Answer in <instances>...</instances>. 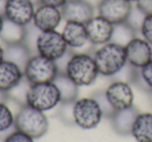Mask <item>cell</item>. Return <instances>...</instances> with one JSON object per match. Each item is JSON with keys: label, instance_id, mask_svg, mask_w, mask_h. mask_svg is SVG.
<instances>
[{"label": "cell", "instance_id": "obj_25", "mask_svg": "<svg viewBox=\"0 0 152 142\" xmlns=\"http://www.w3.org/2000/svg\"><path fill=\"white\" fill-rule=\"evenodd\" d=\"M145 16L146 15L143 12H141L135 5H133L132 9H131L130 14H129L128 18H127L126 22L133 28V29H135L139 32L140 27H141L142 23H143V20H144V18H145Z\"/></svg>", "mask_w": 152, "mask_h": 142}, {"label": "cell", "instance_id": "obj_18", "mask_svg": "<svg viewBox=\"0 0 152 142\" xmlns=\"http://www.w3.org/2000/svg\"><path fill=\"white\" fill-rule=\"evenodd\" d=\"M137 114H139V111L133 106L130 108L116 111L110 116L114 130L120 135H129L131 133L133 121Z\"/></svg>", "mask_w": 152, "mask_h": 142}, {"label": "cell", "instance_id": "obj_6", "mask_svg": "<svg viewBox=\"0 0 152 142\" xmlns=\"http://www.w3.org/2000/svg\"><path fill=\"white\" fill-rule=\"evenodd\" d=\"M103 116L98 102L93 98H81L72 104V118L79 128L90 130L96 128Z\"/></svg>", "mask_w": 152, "mask_h": 142}, {"label": "cell", "instance_id": "obj_10", "mask_svg": "<svg viewBox=\"0 0 152 142\" xmlns=\"http://www.w3.org/2000/svg\"><path fill=\"white\" fill-rule=\"evenodd\" d=\"M127 63L134 69L144 67L152 59V46L142 36H135L125 45Z\"/></svg>", "mask_w": 152, "mask_h": 142}, {"label": "cell", "instance_id": "obj_11", "mask_svg": "<svg viewBox=\"0 0 152 142\" xmlns=\"http://www.w3.org/2000/svg\"><path fill=\"white\" fill-rule=\"evenodd\" d=\"M132 7L128 0H99L97 12L113 24H119L126 22Z\"/></svg>", "mask_w": 152, "mask_h": 142}, {"label": "cell", "instance_id": "obj_5", "mask_svg": "<svg viewBox=\"0 0 152 142\" xmlns=\"http://www.w3.org/2000/svg\"><path fill=\"white\" fill-rule=\"evenodd\" d=\"M56 61L40 54L31 55L24 67V78L29 84L52 82L59 73Z\"/></svg>", "mask_w": 152, "mask_h": 142}, {"label": "cell", "instance_id": "obj_34", "mask_svg": "<svg viewBox=\"0 0 152 142\" xmlns=\"http://www.w3.org/2000/svg\"><path fill=\"white\" fill-rule=\"evenodd\" d=\"M128 1H130L131 3H135L137 1V0H128Z\"/></svg>", "mask_w": 152, "mask_h": 142}, {"label": "cell", "instance_id": "obj_14", "mask_svg": "<svg viewBox=\"0 0 152 142\" xmlns=\"http://www.w3.org/2000/svg\"><path fill=\"white\" fill-rule=\"evenodd\" d=\"M65 21H75L87 23L95 16L94 5L89 0H68L61 9Z\"/></svg>", "mask_w": 152, "mask_h": 142}, {"label": "cell", "instance_id": "obj_19", "mask_svg": "<svg viewBox=\"0 0 152 142\" xmlns=\"http://www.w3.org/2000/svg\"><path fill=\"white\" fill-rule=\"evenodd\" d=\"M30 56V49L24 42L5 44L4 59L17 63L21 69H23V71Z\"/></svg>", "mask_w": 152, "mask_h": 142}, {"label": "cell", "instance_id": "obj_24", "mask_svg": "<svg viewBox=\"0 0 152 142\" xmlns=\"http://www.w3.org/2000/svg\"><path fill=\"white\" fill-rule=\"evenodd\" d=\"M15 125V116L5 103L0 102V133L7 132Z\"/></svg>", "mask_w": 152, "mask_h": 142}, {"label": "cell", "instance_id": "obj_9", "mask_svg": "<svg viewBox=\"0 0 152 142\" xmlns=\"http://www.w3.org/2000/svg\"><path fill=\"white\" fill-rule=\"evenodd\" d=\"M104 92L108 103L115 111L123 110L133 106L134 93L132 87L127 81L117 80L112 82Z\"/></svg>", "mask_w": 152, "mask_h": 142}, {"label": "cell", "instance_id": "obj_13", "mask_svg": "<svg viewBox=\"0 0 152 142\" xmlns=\"http://www.w3.org/2000/svg\"><path fill=\"white\" fill-rule=\"evenodd\" d=\"M63 20L61 9L50 5L38 4L34 12L32 25L39 31L56 30Z\"/></svg>", "mask_w": 152, "mask_h": 142}, {"label": "cell", "instance_id": "obj_33", "mask_svg": "<svg viewBox=\"0 0 152 142\" xmlns=\"http://www.w3.org/2000/svg\"><path fill=\"white\" fill-rule=\"evenodd\" d=\"M149 93V96H150V102H151V105H152V91L148 92Z\"/></svg>", "mask_w": 152, "mask_h": 142}, {"label": "cell", "instance_id": "obj_7", "mask_svg": "<svg viewBox=\"0 0 152 142\" xmlns=\"http://www.w3.org/2000/svg\"><path fill=\"white\" fill-rule=\"evenodd\" d=\"M34 47L38 54L54 61L64 58L70 49L61 32L57 30L39 31L34 41Z\"/></svg>", "mask_w": 152, "mask_h": 142}, {"label": "cell", "instance_id": "obj_17", "mask_svg": "<svg viewBox=\"0 0 152 142\" xmlns=\"http://www.w3.org/2000/svg\"><path fill=\"white\" fill-rule=\"evenodd\" d=\"M130 135L137 142H152V112H139Z\"/></svg>", "mask_w": 152, "mask_h": 142}, {"label": "cell", "instance_id": "obj_28", "mask_svg": "<svg viewBox=\"0 0 152 142\" xmlns=\"http://www.w3.org/2000/svg\"><path fill=\"white\" fill-rule=\"evenodd\" d=\"M4 142H34V138L29 135L25 134L24 132H21L19 130L12 132L10 135L7 136L4 139Z\"/></svg>", "mask_w": 152, "mask_h": 142}, {"label": "cell", "instance_id": "obj_35", "mask_svg": "<svg viewBox=\"0 0 152 142\" xmlns=\"http://www.w3.org/2000/svg\"><path fill=\"white\" fill-rule=\"evenodd\" d=\"M1 1H2V0H0V2H1Z\"/></svg>", "mask_w": 152, "mask_h": 142}, {"label": "cell", "instance_id": "obj_32", "mask_svg": "<svg viewBox=\"0 0 152 142\" xmlns=\"http://www.w3.org/2000/svg\"><path fill=\"white\" fill-rule=\"evenodd\" d=\"M4 59V47L0 45V61H2Z\"/></svg>", "mask_w": 152, "mask_h": 142}, {"label": "cell", "instance_id": "obj_4", "mask_svg": "<svg viewBox=\"0 0 152 142\" xmlns=\"http://www.w3.org/2000/svg\"><path fill=\"white\" fill-rule=\"evenodd\" d=\"M15 128L29 135L34 139L41 138L49 129V121L45 113L25 105L15 117Z\"/></svg>", "mask_w": 152, "mask_h": 142}, {"label": "cell", "instance_id": "obj_8", "mask_svg": "<svg viewBox=\"0 0 152 142\" xmlns=\"http://www.w3.org/2000/svg\"><path fill=\"white\" fill-rule=\"evenodd\" d=\"M36 9L32 0H4L3 17L16 25L27 27L32 24Z\"/></svg>", "mask_w": 152, "mask_h": 142}, {"label": "cell", "instance_id": "obj_2", "mask_svg": "<svg viewBox=\"0 0 152 142\" xmlns=\"http://www.w3.org/2000/svg\"><path fill=\"white\" fill-rule=\"evenodd\" d=\"M64 73L78 86L91 85L99 75L94 56L83 52L70 55Z\"/></svg>", "mask_w": 152, "mask_h": 142}, {"label": "cell", "instance_id": "obj_23", "mask_svg": "<svg viewBox=\"0 0 152 142\" xmlns=\"http://www.w3.org/2000/svg\"><path fill=\"white\" fill-rule=\"evenodd\" d=\"M137 31L133 29L127 22H123V23L115 24L114 26V33H113V38L110 42H115L117 44L125 45L137 36Z\"/></svg>", "mask_w": 152, "mask_h": 142}, {"label": "cell", "instance_id": "obj_3", "mask_svg": "<svg viewBox=\"0 0 152 142\" xmlns=\"http://www.w3.org/2000/svg\"><path fill=\"white\" fill-rule=\"evenodd\" d=\"M25 103L32 108L45 112L61 103V98L58 88L53 81L29 84L26 90Z\"/></svg>", "mask_w": 152, "mask_h": 142}, {"label": "cell", "instance_id": "obj_15", "mask_svg": "<svg viewBox=\"0 0 152 142\" xmlns=\"http://www.w3.org/2000/svg\"><path fill=\"white\" fill-rule=\"evenodd\" d=\"M24 71L17 63L3 59L0 61V92H9L20 85Z\"/></svg>", "mask_w": 152, "mask_h": 142}, {"label": "cell", "instance_id": "obj_31", "mask_svg": "<svg viewBox=\"0 0 152 142\" xmlns=\"http://www.w3.org/2000/svg\"><path fill=\"white\" fill-rule=\"evenodd\" d=\"M4 17H3L2 14H0V34H1V31H2V28H3V25H4Z\"/></svg>", "mask_w": 152, "mask_h": 142}, {"label": "cell", "instance_id": "obj_22", "mask_svg": "<svg viewBox=\"0 0 152 142\" xmlns=\"http://www.w3.org/2000/svg\"><path fill=\"white\" fill-rule=\"evenodd\" d=\"M131 81L144 91H152V59L144 67L134 69Z\"/></svg>", "mask_w": 152, "mask_h": 142}, {"label": "cell", "instance_id": "obj_29", "mask_svg": "<svg viewBox=\"0 0 152 142\" xmlns=\"http://www.w3.org/2000/svg\"><path fill=\"white\" fill-rule=\"evenodd\" d=\"M134 5L146 16L152 15V0H137Z\"/></svg>", "mask_w": 152, "mask_h": 142}, {"label": "cell", "instance_id": "obj_30", "mask_svg": "<svg viewBox=\"0 0 152 142\" xmlns=\"http://www.w3.org/2000/svg\"><path fill=\"white\" fill-rule=\"evenodd\" d=\"M68 2V0H38V4L50 5V7L63 9V7Z\"/></svg>", "mask_w": 152, "mask_h": 142}, {"label": "cell", "instance_id": "obj_20", "mask_svg": "<svg viewBox=\"0 0 152 142\" xmlns=\"http://www.w3.org/2000/svg\"><path fill=\"white\" fill-rule=\"evenodd\" d=\"M61 93L63 104H71L78 96V85H76L65 73L59 72L58 75L53 80Z\"/></svg>", "mask_w": 152, "mask_h": 142}, {"label": "cell", "instance_id": "obj_16", "mask_svg": "<svg viewBox=\"0 0 152 142\" xmlns=\"http://www.w3.org/2000/svg\"><path fill=\"white\" fill-rule=\"evenodd\" d=\"M61 34L71 50L81 49L87 44H91L85 23L66 21L63 30H61Z\"/></svg>", "mask_w": 152, "mask_h": 142}, {"label": "cell", "instance_id": "obj_21", "mask_svg": "<svg viewBox=\"0 0 152 142\" xmlns=\"http://www.w3.org/2000/svg\"><path fill=\"white\" fill-rule=\"evenodd\" d=\"M26 28L27 27H21V26H18L16 24L5 20L2 31L0 34V38L5 44L24 42L26 38V32H27Z\"/></svg>", "mask_w": 152, "mask_h": 142}, {"label": "cell", "instance_id": "obj_12", "mask_svg": "<svg viewBox=\"0 0 152 142\" xmlns=\"http://www.w3.org/2000/svg\"><path fill=\"white\" fill-rule=\"evenodd\" d=\"M114 26L110 21L100 15H95L86 23L88 36L91 45L102 46L110 42L114 33Z\"/></svg>", "mask_w": 152, "mask_h": 142}, {"label": "cell", "instance_id": "obj_1", "mask_svg": "<svg viewBox=\"0 0 152 142\" xmlns=\"http://www.w3.org/2000/svg\"><path fill=\"white\" fill-rule=\"evenodd\" d=\"M94 59L99 75L114 77L127 65L125 46L115 42H108L100 46L94 52Z\"/></svg>", "mask_w": 152, "mask_h": 142}, {"label": "cell", "instance_id": "obj_27", "mask_svg": "<svg viewBox=\"0 0 152 142\" xmlns=\"http://www.w3.org/2000/svg\"><path fill=\"white\" fill-rule=\"evenodd\" d=\"M140 34L152 46V15L145 16L139 30Z\"/></svg>", "mask_w": 152, "mask_h": 142}, {"label": "cell", "instance_id": "obj_26", "mask_svg": "<svg viewBox=\"0 0 152 142\" xmlns=\"http://www.w3.org/2000/svg\"><path fill=\"white\" fill-rule=\"evenodd\" d=\"M93 98L98 102L102 112H103V115H106V116L110 117L115 112H116V111L114 110V108L110 106V103H108L107 99H106V96H105V92L104 91L96 92V93L93 96Z\"/></svg>", "mask_w": 152, "mask_h": 142}]
</instances>
